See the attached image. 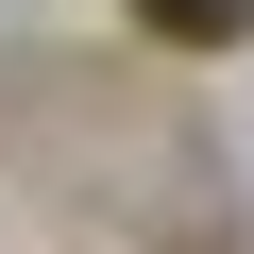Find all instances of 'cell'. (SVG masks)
<instances>
[{
	"mask_svg": "<svg viewBox=\"0 0 254 254\" xmlns=\"http://www.w3.org/2000/svg\"><path fill=\"white\" fill-rule=\"evenodd\" d=\"M136 34H170V51H237L254 0H136Z\"/></svg>",
	"mask_w": 254,
	"mask_h": 254,
	"instance_id": "cell-1",
	"label": "cell"
}]
</instances>
